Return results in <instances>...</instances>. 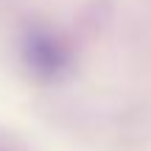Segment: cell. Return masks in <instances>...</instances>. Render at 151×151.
Returning a JSON list of instances; mask_svg holds the SVG:
<instances>
[{
    "label": "cell",
    "instance_id": "obj_1",
    "mask_svg": "<svg viewBox=\"0 0 151 151\" xmlns=\"http://www.w3.org/2000/svg\"><path fill=\"white\" fill-rule=\"evenodd\" d=\"M20 56L25 70L37 81H62L73 67V50L56 31L42 25H34L25 31L20 45Z\"/></svg>",
    "mask_w": 151,
    "mask_h": 151
}]
</instances>
